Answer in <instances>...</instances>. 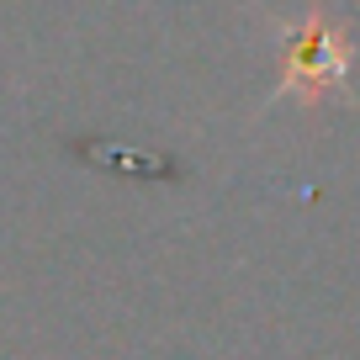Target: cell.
Returning a JSON list of instances; mask_svg holds the SVG:
<instances>
[{
    "mask_svg": "<svg viewBox=\"0 0 360 360\" xmlns=\"http://www.w3.org/2000/svg\"><path fill=\"white\" fill-rule=\"evenodd\" d=\"M349 64H355L349 27L334 22L328 11H307L297 27H281L276 96H297L302 106H318L328 96H349Z\"/></svg>",
    "mask_w": 360,
    "mask_h": 360,
    "instance_id": "1",
    "label": "cell"
}]
</instances>
